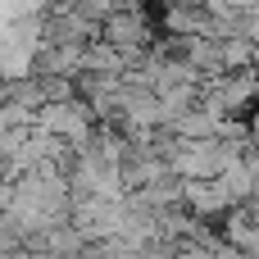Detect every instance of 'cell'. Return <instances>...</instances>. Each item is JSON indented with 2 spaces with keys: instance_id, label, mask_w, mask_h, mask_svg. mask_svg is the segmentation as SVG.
I'll use <instances>...</instances> for the list:
<instances>
[{
  "instance_id": "cell-1",
  "label": "cell",
  "mask_w": 259,
  "mask_h": 259,
  "mask_svg": "<svg viewBox=\"0 0 259 259\" xmlns=\"http://www.w3.org/2000/svg\"><path fill=\"white\" fill-rule=\"evenodd\" d=\"M91 123H96V114H91V105H87V100H77V96L41 105V109H36V118H32V127H41L46 137L68 141V146H73V141H82V137L91 132Z\"/></svg>"
},
{
  "instance_id": "cell-2",
  "label": "cell",
  "mask_w": 259,
  "mask_h": 259,
  "mask_svg": "<svg viewBox=\"0 0 259 259\" xmlns=\"http://www.w3.org/2000/svg\"><path fill=\"white\" fill-rule=\"evenodd\" d=\"M155 36H159V27H155V18H150V5H146V9L123 5V9H114L109 18H100V41H109V46H118V50H127V46H150Z\"/></svg>"
},
{
  "instance_id": "cell-3",
  "label": "cell",
  "mask_w": 259,
  "mask_h": 259,
  "mask_svg": "<svg viewBox=\"0 0 259 259\" xmlns=\"http://www.w3.org/2000/svg\"><path fill=\"white\" fill-rule=\"evenodd\" d=\"M219 182H223V191L232 196V205L250 200V168H246V159H232V164L219 173Z\"/></svg>"
},
{
  "instance_id": "cell-4",
  "label": "cell",
  "mask_w": 259,
  "mask_h": 259,
  "mask_svg": "<svg viewBox=\"0 0 259 259\" xmlns=\"http://www.w3.org/2000/svg\"><path fill=\"white\" fill-rule=\"evenodd\" d=\"M114 9H123V0H73V14H82L87 23H100V18H109Z\"/></svg>"
},
{
  "instance_id": "cell-5",
  "label": "cell",
  "mask_w": 259,
  "mask_h": 259,
  "mask_svg": "<svg viewBox=\"0 0 259 259\" xmlns=\"http://www.w3.org/2000/svg\"><path fill=\"white\" fill-rule=\"evenodd\" d=\"M168 259H209L205 246H196V241H187V237H178V246H173V255Z\"/></svg>"
},
{
  "instance_id": "cell-6",
  "label": "cell",
  "mask_w": 259,
  "mask_h": 259,
  "mask_svg": "<svg viewBox=\"0 0 259 259\" xmlns=\"http://www.w3.org/2000/svg\"><path fill=\"white\" fill-rule=\"evenodd\" d=\"M50 259H77V255H50Z\"/></svg>"
},
{
  "instance_id": "cell-7",
  "label": "cell",
  "mask_w": 259,
  "mask_h": 259,
  "mask_svg": "<svg viewBox=\"0 0 259 259\" xmlns=\"http://www.w3.org/2000/svg\"><path fill=\"white\" fill-rule=\"evenodd\" d=\"M241 259H246V255H241Z\"/></svg>"
}]
</instances>
